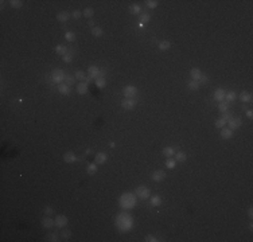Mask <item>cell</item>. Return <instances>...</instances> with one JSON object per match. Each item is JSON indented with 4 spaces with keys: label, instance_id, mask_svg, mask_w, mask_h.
I'll return each mask as SVG.
<instances>
[{
    "label": "cell",
    "instance_id": "cell-46",
    "mask_svg": "<svg viewBox=\"0 0 253 242\" xmlns=\"http://www.w3.org/2000/svg\"><path fill=\"white\" fill-rule=\"evenodd\" d=\"M232 117H233V116L229 113V110H228V112H224V113H222V118H224L225 121H229Z\"/></svg>",
    "mask_w": 253,
    "mask_h": 242
},
{
    "label": "cell",
    "instance_id": "cell-18",
    "mask_svg": "<svg viewBox=\"0 0 253 242\" xmlns=\"http://www.w3.org/2000/svg\"><path fill=\"white\" fill-rule=\"evenodd\" d=\"M63 160L66 163H74V162H77V156L73 152H66L63 155Z\"/></svg>",
    "mask_w": 253,
    "mask_h": 242
},
{
    "label": "cell",
    "instance_id": "cell-49",
    "mask_svg": "<svg viewBox=\"0 0 253 242\" xmlns=\"http://www.w3.org/2000/svg\"><path fill=\"white\" fill-rule=\"evenodd\" d=\"M201 82H202V83H206V82H207V77L202 74V77L199 78V83H201Z\"/></svg>",
    "mask_w": 253,
    "mask_h": 242
},
{
    "label": "cell",
    "instance_id": "cell-8",
    "mask_svg": "<svg viewBox=\"0 0 253 242\" xmlns=\"http://www.w3.org/2000/svg\"><path fill=\"white\" fill-rule=\"evenodd\" d=\"M229 124V129H232V131H236V129H238V128H241V125H242V120H241L240 117H232L230 120L228 121Z\"/></svg>",
    "mask_w": 253,
    "mask_h": 242
},
{
    "label": "cell",
    "instance_id": "cell-42",
    "mask_svg": "<svg viewBox=\"0 0 253 242\" xmlns=\"http://www.w3.org/2000/svg\"><path fill=\"white\" fill-rule=\"evenodd\" d=\"M105 85H106V81H105V78H98V80H96V86H97L98 89H102V88H105Z\"/></svg>",
    "mask_w": 253,
    "mask_h": 242
},
{
    "label": "cell",
    "instance_id": "cell-28",
    "mask_svg": "<svg viewBox=\"0 0 253 242\" xmlns=\"http://www.w3.org/2000/svg\"><path fill=\"white\" fill-rule=\"evenodd\" d=\"M149 202H151L152 206L155 207H159L162 204V198L159 196V195H156V196H151V199H149Z\"/></svg>",
    "mask_w": 253,
    "mask_h": 242
},
{
    "label": "cell",
    "instance_id": "cell-24",
    "mask_svg": "<svg viewBox=\"0 0 253 242\" xmlns=\"http://www.w3.org/2000/svg\"><path fill=\"white\" fill-rule=\"evenodd\" d=\"M199 86H201L199 81H194V80H191L189 83H187V88H189L190 90H198V89H199Z\"/></svg>",
    "mask_w": 253,
    "mask_h": 242
},
{
    "label": "cell",
    "instance_id": "cell-51",
    "mask_svg": "<svg viewBox=\"0 0 253 242\" xmlns=\"http://www.w3.org/2000/svg\"><path fill=\"white\" fill-rule=\"evenodd\" d=\"M88 24L90 26V27H92V28H93V27H96V26H94V22H93L92 19H90V20H89V22H88Z\"/></svg>",
    "mask_w": 253,
    "mask_h": 242
},
{
    "label": "cell",
    "instance_id": "cell-36",
    "mask_svg": "<svg viewBox=\"0 0 253 242\" xmlns=\"http://www.w3.org/2000/svg\"><path fill=\"white\" fill-rule=\"evenodd\" d=\"M46 241H49V242H57V241H59V239H58V236L55 234V233H49L47 236H46Z\"/></svg>",
    "mask_w": 253,
    "mask_h": 242
},
{
    "label": "cell",
    "instance_id": "cell-12",
    "mask_svg": "<svg viewBox=\"0 0 253 242\" xmlns=\"http://www.w3.org/2000/svg\"><path fill=\"white\" fill-rule=\"evenodd\" d=\"M42 226L44 227V229H51V227L55 225V222H54L53 219L50 218V215H46L44 218H42Z\"/></svg>",
    "mask_w": 253,
    "mask_h": 242
},
{
    "label": "cell",
    "instance_id": "cell-22",
    "mask_svg": "<svg viewBox=\"0 0 253 242\" xmlns=\"http://www.w3.org/2000/svg\"><path fill=\"white\" fill-rule=\"evenodd\" d=\"M187 160V156L186 153L182 152V151H179V152L175 153V162H179V163H184Z\"/></svg>",
    "mask_w": 253,
    "mask_h": 242
},
{
    "label": "cell",
    "instance_id": "cell-3",
    "mask_svg": "<svg viewBox=\"0 0 253 242\" xmlns=\"http://www.w3.org/2000/svg\"><path fill=\"white\" fill-rule=\"evenodd\" d=\"M65 78H66V75H65V73H63L61 69H55V70L51 73V81H53L54 83H62L63 81H65Z\"/></svg>",
    "mask_w": 253,
    "mask_h": 242
},
{
    "label": "cell",
    "instance_id": "cell-44",
    "mask_svg": "<svg viewBox=\"0 0 253 242\" xmlns=\"http://www.w3.org/2000/svg\"><path fill=\"white\" fill-rule=\"evenodd\" d=\"M62 60L65 62V63H70V62H73V55L67 53L66 55H63L62 57Z\"/></svg>",
    "mask_w": 253,
    "mask_h": 242
},
{
    "label": "cell",
    "instance_id": "cell-40",
    "mask_svg": "<svg viewBox=\"0 0 253 242\" xmlns=\"http://www.w3.org/2000/svg\"><path fill=\"white\" fill-rule=\"evenodd\" d=\"M8 3H10V6L14 7V8H20V7L23 6V1H22V0H10Z\"/></svg>",
    "mask_w": 253,
    "mask_h": 242
},
{
    "label": "cell",
    "instance_id": "cell-15",
    "mask_svg": "<svg viewBox=\"0 0 253 242\" xmlns=\"http://www.w3.org/2000/svg\"><path fill=\"white\" fill-rule=\"evenodd\" d=\"M225 90L224 89H217L214 92V94H213V97H214V100L215 101H218V102H221V101H224L225 100Z\"/></svg>",
    "mask_w": 253,
    "mask_h": 242
},
{
    "label": "cell",
    "instance_id": "cell-50",
    "mask_svg": "<svg viewBox=\"0 0 253 242\" xmlns=\"http://www.w3.org/2000/svg\"><path fill=\"white\" fill-rule=\"evenodd\" d=\"M247 117H248V118H252V117H253V112H252V110H248V112H247Z\"/></svg>",
    "mask_w": 253,
    "mask_h": 242
},
{
    "label": "cell",
    "instance_id": "cell-38",
    "mask_svg": "<svg viewBox=\"0 0 253 242\" xmlns=\"http://www.w3.org/2000/svg\"><path fill=\"white\" fill-rule=\"evenodd\" d=\"M65 39H66L67 42H74L76 41V34H74L73 31H67L66 34H65Z\"/></svg>",
    "mask_w": 253,
    "mask_h": 242
},
{
    "label": "cell",
    "instance_id": "cell-21",
    "mask_svg": "<svg viewBox=\"0 0 253 242\" xmlns=\"http://www.w3.org/2000/svg\"><path fill=\"white\" fill-rule=\"evenodd\" d=\"M162 153H163V155H164L166 157H172L175 155V151H174V148H172V147H166L162 151Z\"/></svg>",
    "mask_w": 253,
    "mask_h": 242
},
{
    "label": "cell",
    "instance_id": "cell-26",
    "mask_svg": "<svg viewBox=\"0 0 253 242\" xmlns=\"http://www.w3.org/2000/svg\"><path fill=\"white\" fill-rule=\"evenodd\" d=\"M240 100L242 102H249L250 100H252V94H250V93H248V92H241Z\"/></svg>",
    "mask_w": 253,
    "mask_h": 242
},
{
    "label": "cell",
    "instance_id": "cell-43",
    "mask_svg": "<svg viewBox=\"0 0 253 242\" xmlns=\"http://www.w3.org/2000/svg\"><path fill=\"white\" fill-rule=\"evenodd\" d=\"M74 77H76V80H79V81H84L86 78V74L84 73L82 70H78L76 71V74H74Z\"/></svg>",
    "mask_w": 253,
    "mask_h": 242
},
{
    "label": "cell",
    "instance_id": "cell-2",
    "mask_svg": "<svg viewBox=\"0 0 253 242\" xmlns=\"http://www.w3.org/2000/svg\"><path fill=\"white\" fill-rule=\"evenodd\" d=\"M120 204L123 209H132L133 206H135V196H133L132 194H123V196H121L120 199Z\"/></svg>",
    "mask_w": 253,
    "mask_h": 242
},
{
    "label": "cell",
    "instance_id": "cell-30",
    "mask_svg": "<svg viewBox=\"0 0 253 242\" xmlns=\"http://www.w3.org/2000/svg\"><path fill=\"white\" fill-rule=\"evenodd\" d=\"M218 109H219V112H228L229 110V102L228 101H221L218 104Z\"/></svg>",
    "mask_w": 253,
    "mask_h": 242
},
{
    "label": "cell",
    "instance_id": "cell-20",
    "mask_svg": "<svg viewBox=\"0 0 253 242\" xmlns=\"http://www.w3.org/2000/svg\"><path fill=\"white\" fill-rule=\"evenodd\" d=\"M77 93L78 94H86L88 93V83L86 82H81L77 86Z\"/></svg>",
    "mask_w": 253,
    "mask_h": 242
},
{
    "label": "cell",
    "instance_id": "cell-31",
    "mask_svg": "<svg viewBox=\"0 0 253 242\" xmlns=\"http://www.w3.org/2000/svg\"><path fill=\"white\" fill-rule=\"evenodd\" d=\"M92 34L96 36V38H100V36H102V34H104V30H102L101 27H93Z\"/></svg>",
    "mask_w": 253,
    "mask_h": 242
},
{
    "label": "cell",
    "instance_id": "cell-1",
    "mask_svg": "<svg viewBox=\"0 0 253 242\" xmlns=\"http://www.w3.org/2000/svg\"><path fill=\"white\" fill-rule=\"evenodd\" d=\"M116 225L119 226L120 230L128 231L132 226V218H131V215H126V214H120L116 219Z\"/></svg>",
    "mask_w": 253,
    "mask_h": 242
},
{
    "label": "cell",
    "instance_id": "cell-7",
    "mask_svg": "<svg viewBox=\"0 0 253 242\" xmlns=\"http://www.w3.org/2000/svg\"><path fill=\"white\" fill-rule=\"evenodd\" d=\"M149 190L147 187H144V186H139V187L136 188V196L140 198V199H147V198H149Z\"/></svg>",
    "mask_w": 253,
    "mask_h": 242
},
{
    "label": "cell",
    "instance_id": "cell-52",
    "mask_svg": "<svg viewBox=\"0 0 253 242\" xmlns=\"http://www.w3.org/2000/svg\"><path fill=\"white\" fill-rule=\"evenodd\" d=\"M248 215H249V217H250V218H252V217H253V210H252V207H250L249 210H248Z\"/></svg>",
    "mask_w": 253,
    "mask_h": 242
},
{
    "label": "cell",
    "instance_id": "cell-19",
    "mask_svg": "<svg viewBox=\"0 0 253 242\" xmlns=\"http://www.w3.org/2000/svg\"><path fill=\"white\" fill-rule=\"evenodd\" d=\"M158 47H159V50L160 51H167V50H170L171 48V43L168 41H162V42H159Z\"/></svg>",
    "mask_w": 253,
    "mask_h": 242
},
{
    "label": "cell",
    "instance_id": "cell-47",
    "mask_svg": "<svg viewBox=\"0 0 253 242\" xmlns=\"http://www.w3.org/2000/svg\"><path fill=\"white\" fill-rule=\"evenodd\" d=\"M53 213H54V210H53V207H51V206H46V207H44V214H46V215H51Z\"/></svg>",
    "mask_w": 253,
    "mask_h": 242
},
{
    "label": "cell",
    "instance_id": "cell-6",
    "mask_svg": "<svg viewBox=\"0 0 253 242\" xmlns=\"http://www.w3.org/2000/svg\"><path fill=\"white\" fill-rule=\"evenodd\" d=\"M136 104L137 102L133 98H124L123 101H121V108L125 109V110H132V109H135Z\"/></svg>",
    "mask_w": 253,
    "mask_h": 242
},
{
    "label": "cell",
    "instance_id": "cell-32",
    "mask_svg": "<svg viewBox=\"0 0 253 242\" xmlns=\"http://www.w3.org/2000/svg\"><path fill=\"white\" fill-rule=\"evenodd\" d=\"M140 11H142V7L137 6V4H133V6L129 7V12L132 14V15H137V14L140 15Z\"/></svg>",
    "mask_w": 253,
    "mask_h": 242
},
{
    "label": "cell",
    "instance_id": "cell-16",
    "mask_svg": "<svg viewBox=\"0 0 253 242\" xmlns=\"http://www.w3.org/2000/svg\"><path fill=\"white\" fill-rule=\"evenodd\" d=\"M58 92L63 96H69L70 94V86H67L66 83H59L58 85Z\"/></svg>",
    "mask_w": 253,
    "mask_h": 242
},
{
    "label": "cell",
    "instance_id": "cell-34",
    "mask_svg": "<svg viewBox=\"0 0 253 242\" xmlns=\"http://www.w3.org/2000/svg\"><path fill=\"white\" fill-rule=\"evenodd\" d=\"M237 98V94L234 92H228L226 94H225V100L228 102H232V101H234V100Z\"/></svg>",
    "mask_w": 253,
    "mask_h": 242
},
{
    "label": "cell",
    "instance_id": "cell-29",
    "mask_svg": "<svg viewBox=\"0 0 253 242\" xmlns=\"http://www.w3.org/2000/svg\"><path fill=\"white\" fill-rule=\"evenodd\" d=\"M93 15H94V10H93L92 7H86L85 10H84L82 12V16H85V18H93Z\"/></svg>",
    "mask_w": 253,
    "mask_h": 242
},
{
    "label": "cell",
    "instance_id": "cell-45",
    "mask_svg": "<svg viewBox=\"0 0 253 242\" xmlns=\"http://www.w3.org/2000/svg\"><path fill=\"white\" fill-rule=\"evenodd\" d=\"M144 241L146 242H156L158 241V238H156L155 236H152V234H147L146 238H144Z\"/></svg>",
    "mask_w": 253,
    "mask_h": 242
},
{
    "label": "cell",
    "instance_id": "cell-35",
    "mask_svg": "<svg viewBox=\"0 0 253 242\" xmlns=\"http://www.w3.org/2000/svg\"><path fill=\"white\" fill-rule=\"evenodd\" d=\"M175 166H177V162H175L172 157H168L167 160H166V167H167L168 169H172L175 168Z\"/></svg>",
    "mask_w": 253,
    "mask_h": 242
},
{
    "label": "cell",
    "instance_id": "cell-9",
    "mask_svg": "<svg viewBox=\"0 0 253 242\" xmlns=\"http://www.w3.org/2000/svg\"><path fill=\"white\" fill-rule=\"evenodd\" d=\"M152 180L154 182H163L166 179V172L162 171V169H158V171H154L151 175Z\"/></svg>",
    "mask_w": 253,
    "mask_h": 242
},
{
    "label": "cell",
    "instance_id": "cell-37",
    "mask_svg": "<svg viewBox=\"0 0 253 242\" xmlns=\"http://www.w3.org/2000/svg\"><path fill=\"white\" fill-rule=\"evenodd\" d=\"M146 4H147V7H148V8H151V10H155L156 7L159 6V1H158V0H147Z\"/></svg>",
    "mask_w": 253,
    "mask_h": 242
},
{
    "label": "cell",
    "instance_id": "cell-48",
    "mask_svg": "<svg viewBox=\"0 0 253 242\" xmlns=\"http://www.w3.org/2000/svg\"><path fill=\"white\" fill-rule=\"evenodd\" d=\"M71 15H73L74 19H79V18L82 16V12H81V11H78V10H76V11H73V14H71Z\"/></svg>",
    "mask_w": 253,
    "mask_h": 242
},
{
    "label": "cell",
    "instance_id": "cell-23",
    "mask_svg": "<svg viewBox=\"0 0 253 242\" xmlns=\"http://www.w3.org/2000/svg\"><path fill=\"white\" fill-rule=\"evenodd\" d=\"M96 172H97V164L96 163H92V164H89L86 167V174L88 175H94Z\"/></svg>",
    "mask_w": 253,
    "mask_h": 242
},
{
    "label": "cell",
    "instance_id": "cell-53",
    "mask_svg": "<svg viewBox=\"0 0 253 242\" xmlns=\"http://www.w3.org/2000/svg\"><path fill=\"white\" fill-rule=\"evenodd\" d=\"M109 147H111V148H114V141H111V143H109Z\"/></svg>",
    "mask_w": 253,
    "mask_h": 242
},
{
    "label": "cell",
    "instance_id": "cell-10",
    "mask_svg": "<svg viewBox=\"0 0 253 242\" xmlns=\"http://www.w3.org/2000/svg\"><path fill=\"white\" fill-rule=\"evenodd\" d=\"M54 222H55V226L57 227L63 229V227H66V225H67V218L65 217V215H58Z\"/></svg>",
    "mask_w": 253,
    "mask_h": 242
},
{
    "label": "cell",
    "instance_id": "cell-11",
    "mask_svg": "<svg viewBox=\"0 0 253 242\" xmlns=\"http://www.w3.org/2000/svg\"><path fill=\"white\" fill-rule=\"evenodd\" d=\"M106 160H108V155L105 152L96 153V156H94V163L96 164H104Z\"/></svg>",
    "mask_w": 253,
    "mask_h": 242
},
{
    "label": "cell",
    "instance_id": "cell-27",
    "mask_svg": "<svg viewBox=\"0 0 253 242\" xmlns=\"http://www.w3.org/2000/svg\"><path fill=\"white\" fill-rule=\"evenodd\" d=\"M55 53H57L58 55H62V57H63V55L67 54V48L65 47L63 45H58L57 47H55Z\"/></svg>",
    "mask_w": 253,
    "mask_h": 242
},
{
    "label": "cell",
    "instance_id": "cell-33",
    "mask_svg": "<svg viewBox=\"0 0 253 242\" xmlns=\"http://www.w3.org/2000/svg\"><path fill=\"white\" fill-rule=\"evenodd\" d=\"M139 19H140V23L144 24V23H148L151 20V16H149V14H140Z\"/></svg>",
    "mask_w": 253,
    "mask_h": 242
},
{
    "label": "cell",
    "instance_id": "cell-41",
    "mask_svg": "<svg viewBox=\"0 0 253 242\" xmlns=\"http://www.w3.org/2000/svg\"><path fill=\"white\" fill-rule=\"evenodd\" d=\"M228 124V121H225L224 118H218V120L215 121V127L217 128H219V129H222V128H225V125Z\"/></svg>",
    "mask_w": 253,
    "mask_h": 242
},
{
    "label": "cell",
    "instance_id": "cell-25",
    "mask_svg": "<svg viewBox=\"0 0 253 242\" xmlns=\"http://www.w3.org/2000/svg\"><path fill=\"white\" fill-rule=\"evenodd\" d=\"M61 238L63 239V241H69L70 238H71V231L67 229H62V231H61Z\"/></svg>",
    "mask_w": 253,
    "mask_h": 242
},
{
    "label": "cell",
    "instance_id": "cell-5",
    "mask_svg": "<svg viewBox=\"0 0 253 242\" xmlns=\"http://www.w3.org/2000/svg\"><path fill=\"white\" fill-rule=\"evenodd\" d=\"M123 93H124V96H125V98H135L139 92H137V89L135 86H125Z\"/></svg>",
    "mask_w": 253,
    "mask_h": 242
},
{
    "label": "cell",
    "instance_id": "cell-14",
    "mask_svg": "<svg viewBox=\"0 0 253 242\" xmlns=\"http://www.w3.org/2000/svg\"><path fill=\"white\" fill-rule=\"evenodd\" d=\"M190 77H191V80H194V81H199V78L202 77V71H201L198 67H194V69L190 70Z\"/></svg>",
    "mask_w": 253,
    "mask_h": 242
},
{
    "label": "cell",
    "instance_id": "cell-4",
    "mask_svg": "<svg viewBox=\"0 0 253 242\" xmlns=\"http://www.w3.org/2000/svg\"><path fill=\"white\" fill-rule=\"evenodd\" d=\"M88 74H89V78H96V80H98V78H104L105 77V71L98 70L97 66H90L89 67Z\"/></svg>",
    "mask_w": 253,
    "mask_h": 242
},
{
    "label": "cell",
    "instance_id": "cell-13",
    "mask_svg": "<svg viewBox=\"0 0 253 242\" xmlns=\"http://www.w3.org/2000/svg\"><path fill=\"white\" fill-rule=\"evenodd\" d=\"M69 19H70V14L66 12V11H61V12L57 14V20H58V22L66 23Z\"/></svg>",
    "mask_w": 253,
    "mask_h": 242
},
{
    "label": "cell",
    "instance_id": "cell-17",
    "mask_svg": "<svg viewBox=\"0 0 253 242\" xmlns=\"http://www.w3.org/2000/svg\"><path fill=\"white\" fill-rule=\"evenodd\" d=\"M221 137L224 140H230L232 137H233V131H232V129H226V128H222Z\"/></svg>",
    "mask_w": 253,
    "mask_h": 242
},
{
    "label": "cell",
    "instance_id": "cell-39",
    "mask_svg": "<svg viewBox=\"0 0 253 242\" xmlns=\"http://www.w3.org/2000/svg\"><path fill=\"white\" fill-rule=\"evenodd\" d=\"M65 83H66L67 86H73L74 83H76V77H73V75H66V78H65Z\"/></svg>",
    "mask_w": 253,
    "mask_h": 242
}]
</instances>
